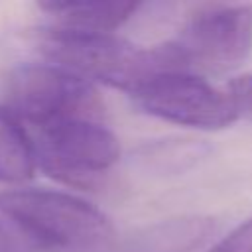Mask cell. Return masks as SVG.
<instances>
[{"label": "cell", "mask_w": 252, "mask_h": 252, "mask_svg": "<svg viewBox=\"0 0 252 252\" xmlns=\"http://www.w3.org/2000/svg\"><path fill=\"white\" fill-rule=\"evenodd\" d=\"M33 47L47 63L87 81L102 83L128 94L161 71H185L173 45L136 47L114 33L45 26L33 33Z\"/></svg>", "instance_id": "cell-1"}, {"label": "cell", "mask_w": 252, "mask_h": 252, "mask_svg": "<svg viewBox=\"0 0 252 252\" xmlns=\"http://www.w3.org/2000/svg\"><path fill=\"white\" fill-rule=\"evenodd\" d=\"M0 215L41 250L102 252L110 250L116 240L114 226L100 209L63 191H2Z\"/></svg>", "instance_id": "cell-2"}, {"label": "cell", "mask_w": 252, "mask_h": 252, "mask_svg": "<svg viewBox=\"0 0 252 252\" xmlns=\"http://www.w3.org/2000/svg\"><path fill=\"white\" fill-rule=\"evenodd\" d=\"M4 106L35 128L67 118H96L102 104L91 83L51 65L24 63L8 71Z\"/></svg>", "instance_id": "cell-3"}, {"label": "cell", "mask_w": 252, "mask_h": 252, "mask_svg": "<svg viewBox=\"0 0 252 252\" xmlns=\"http://www.w3.org/2000/svg\"><path fill=\"white\" fill-rule=\"evenodd\" d=\"M169 43L185 71L228 73L252 51V4L201 6Z\"/></svg>", "instance_id": "cell-4"}, {"label": "cell", "mask_w": 252, "mask_h": 252, "mask_svg": "<svg viewBox=\"0 0 252 252\" xmlns=\"http://www.w3.org/2000/svg\"><path fill=\"white\" fill-rule=\"evenodd\" d=\"M130 96L146 114L197 130H222L238 120L230 96L191 71L156 73Z\"/></svg>", "instance_id": "cell-5"}, {"label": "cell", "mask_w": 252, "mask_h": 252, "mask_svg": "<svg viewBox=\"0 0 252 252\" xmlns=\"http://www.w3.org/2000/svg\"><path fill=\"white\" fill-rule=\"evenodd\" d=\"M37 163L69 183L89 181L120 159L118 138L96 118H67L37 128Z\"/></svg>", "instance_id": "cell-6"}, {"label": "cell", "mask_w": 252, "mask_h": 252, "mask_svg": "<svg viewBox=\"0 0 252 252\" xmlns=\"http://www.w3.org/2000/svg\"><path fill=\"white\" fill-rule=\"evenodd\" d=\"M217 232V220L205 215H181L144 224L122 240H114L110 252H193Z\"/></svg>", "instance_id": "cell-7"}, {"label": "cell", "mask_w": 252, "mask_h": 252, "mask_svg": "<svg viewBox=\"0 0 252 252\" xmlns=\"http://www.w3.org/2000/svg\"><path fill=\"white\" fill-rule=\"evenodd\" d=\"M39 8L47 12L55 26L83 30V32H98V33H114V30L122 28L130 22L142 4L138 2H41Z\"/></svg>", "instance_id": "cell-8"}, {"label": "cell", "mask_w": 252, "mask_h": 252, "mask_svg": "<svg viewBox=\"0 0 252 252\" xmlns=\"http://www.w3.org/2000/svg\"><path fill=\"white\" fill-rule=\"evenodd\" d=\"M209 154V146L189 138H163L146 142L132 154V165L152 175H179L197 165Z\"/></svg>", "instance_id": "cell-9"}, {"label": "cell", "mask_w": 252, "mask_h": 252, "mask_svg": "<svg viewBox=\"0 0 252 252\" xmlns=\"http://www.w3.org/2000/svg\"><path fill=\"white\" fill-rule=\"evenodd\" d=\"M37 167L33 140L4 104H0V183H24Z\"/></svg>", "instance_id": "cell-10"}, {"label": "cell", "mask_w": 252, "mask_h": 252, "mask_svg": "<svg viewBox=\"0 0 252 252\" xmlns=\"http://www.w3.org/2000/svg\"><path fill=\"white\" fill-rule=\"evenodd\" d=\"M226 94L232 100V106L240 116L252 120V75H240L230 81Z\"/></svg>", "instance_id": "cell-11"}, {"label": "cell", "mask_w": 252, "mask_h": 252, "mask_svg": "<svg viewBox=\"0 0 252 252\" xmlns=\"http://www.w3.org/2000/svg\"><path fill=\"white\" fill-rule=\"evenodd\" d=\"M209 252H252V219L236 226Z\"/></svg>", "instance_id": "cell-12"}, {"label": "cell", "mask_w": 252, "mask_h": 252, "mask_svg": "<svg viewBox=\"0 0 252 252\" xmlns=\"http://www.w3.org/2000/svg\"><path fill=\"white\" fill-rule=\"evenodd\" d=\"M0 252H24L20 242L2 224H0Z\"/></svg>", "instance_id": "cell-13"}]
</instances>
